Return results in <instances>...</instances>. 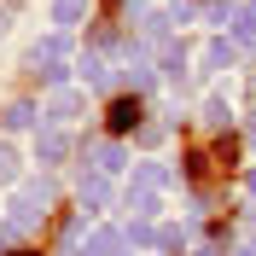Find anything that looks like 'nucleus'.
Here are the masks:
<instances>
[{
	"label": "nucleus",
	"instance_id": "nucleus-1",
	"mask_svg": "<svg viewBox=\"0 0 256 256\" xmlns=\"http://www.w3.org/2000/svg\"><path fill=\"white\" fill-rule=\"evenodd\" d=\"M134 116H140V105H134V99H116V105H111V128H116V134H122V128H134Z\"/></svg>",
	"mask_w": 256,
	"mask_h": 256
}]
</instances>
